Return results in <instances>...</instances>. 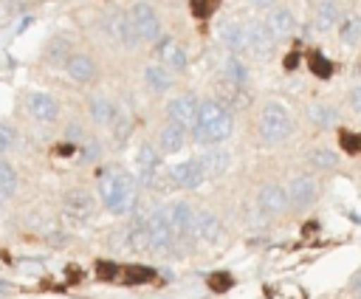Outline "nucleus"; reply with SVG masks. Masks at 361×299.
<instances>
[{
	"instance_id": "nucleus-1",
	"label": "nucleus",
	"mask_w": 361,
	"mask_h": 299,
	"mask_svg": "<svg viewBox=\"0 0 361 299\" xmlns=\"http://www.w3.org/2000/svg\"><path fill=\"white\" fill-rule=\"evenodd\" d=\"M99 197L110 214H130L138 206V181L121 166H107L99 175Z\"/></svg>"
},
{
	"instance_id": "nucleus-2",
	"label": "nucleus",
	"mask_w": 361,
	"mask_h": 299,
	"mask_svg": "<svg viewBox=\"0 0 361 299\" xmlns=\"http://www.w3.org/2000/svg\"><path fill=\"white\" fill-rule=\"evenodd\" d=\"M234 130V116L226 104H220L217 99H203L200 110H197V127H195V141L206 144V147H217L223 144Z\"/></svg>"
},
{
	"instance_id": "nucleus-3",
	"label": "nucleus",
	"mask_w": 361,
	"mask_h": 299,
	"mask_svg": "<svg viewBox=\"0 0 361 299\" xmlns=\"http://www.w3.org/2000/svg\"><path fill=\"white\" fill-rule=\"evenodd\" d=\"M293 133V118L290 110L282 102H268L259 110V135L265 144H282Z\"/></svg>"
},
{
	"instance_id": "nucleus-4",
	"label": "nucleus",
	"mask_w": 361,
	"mask_h": 299,
	"mask_svg": "<svg viewBox=\"0 0 361 299\" xmlns=\"http://www.w3.org/2000/svg\"><path fill=\"white\" fill-rule=\"evenodd\" d=\"M127 17H130V28H133V34L138 37V42H152V39H158V34H161V20H158V14H155V8H152L149 3H135V6L127 11Z\"/></svg>"
},
{
	"instance_id": "nucleus-5",
	"label": "nucleus",
	"mask_w": 361,
	"mask_h": 299,
	"mask_svg": "<svg viewBox=\"0 0 361 299\" xmlns=\"http://www.w3.org/2000/svg\"><path fill=\"white\" fill-rule=\"evenodd\" d=\"M197 110H200V102L192 93H180V96H175L166 104L169 121L178 124V127H183V130H195L197 127Z\"/></svg>"
},
{
	"instance_id": "nucleus-6",
	"label": "nucleus",
	"mask_w": 361,
	"mask_h": 299,
	"mask_svg": "<svg viewBox=\"0 0 361 299\" xmlns=\"http://www.w3.org/2000/svg\"><path fill=\"white\" fill-rule=\"evenodd\" d=\"M192 237L197 243H220L223 240V223L209 212V209H195V217H192Z\"/></svg>"
},
{
	"instance_id": "nucleus-7",
	"label": "nucleus",
	"mask_w": 361,
	"mask_h": 299,
	"mask_svg": "<svg viewBox=\"0 0 361 299\" xmlns=\"http://www.w3.org/2000/svg\"><path fill=\"white\" fill-rule=\"evenodd\" d=\"M144 226L149 228V237H152V251H166L172 248L175 243V234H172V226L164 214V206L161 209H152L147 217H144Z\"/></svg>"
},
{
	"instance_id": "nucleus-8",
	"label": "nucleus",
	"mask_w": 361,
	"mask_h": 299,
	"mask_svg": "<svg viewBox=\"0 0 361 299\" xmlns=\"http://www.w3.org/2000/svg\"><path fill=\"white\" fill-rule=\"evenodd\" d=\"M164 214L172 226V234L175 240H183V237H192V217H195V209L186 203V200H172L164 206Z\"/></svg>"
},
{
	"instance_id": "nucleus-9",
	"label": "nucleus",
	"mask_w": 361,
	"mask_h": 299,
	"mask_svg": "<svg viewBox=\"0 0 361 299\" xmlns=\"http://www.w3.org/2000/svg\"><path fill=\"white\" fill-rule=\"evenodd\" d=\"M104 31H107V37L113 39V42H118V45H124V48H135V42H138V37L133 34V28H130V17L127 14H121V11H107L104 14Z\"/></svg>"
},
{
	"instance_id": "nucleus-10",
	"label": "nucleus",
	"mask_w": 361,
	"mask_h": 299,
	"mask_svg": "<svg viewBox=\"0 0 361 299\" xmlns=\"http://www.w3.org/2000/svg\"><path fill=\"white\" fill-rule=\"evenodd\" d=\"M169 178L180 189H197L206 181V172H203L200 158H186V161H180V164H175L169 169Z\"/></svg>"
},
{
	"instance_id": "nucleus-11",
	"label": "nucleus",
	"mask_w": 361,
	"mask_h": 299,
	"mask_svg": "<svg viewBox=\"0 0 361 299\" xmlns=\"http://www.w3.org/2000/svg\"><path fill=\"white\" fill-rule=\"evenodd\" d=\"M285 192H288L290 206H296V209H307V206L316 200L319 186H316V181H313L310 175H296V178H290V181H288Z\"/></svg>"
},
{
	"instance_id": "nucleus-12",
	"label": "nucleus",
	"mask_w": 361,
	"mask_h": 299,
	"mask_svg": "<svg viewBox=\"0 0 361 299\" xmlns=\"http://www.w3.org/2000/svg\"><path fill=\"white\" fill-rule=\"evenodd\" d=\"M25 110L34 121H42V124H51V121L59 118V104L48 93H28L25 96Z\"/></svg>"
},
{
	"instance_id": "nucleus-13",
	"label": "nucleus",
	"mask_w": 361,
	"mask_h": 299,
	"mask_svg": "<svg viewBox=\"0 0 361 299\" xmlns=\"http://www.w3.org/2000/svg\"><path fill=\"white\" fill-rule=\"evenodd\" d=\"M155 56L166 71H186V54L172 37H158L155 39Z\"/></svg>"
},
{
	"instance_id": "nucleus-14",
	"label": "nucleus",
	"mask_w": 361,
	"mask_h": 299,
	"mask_svg": "<svg viewBox=\"0 0 361 299\" xmlns=\"http://www.w3.org/2000/svg\"><path fill=\"white\" fill-rule=\"evenodd\" d=\"M257 203H259V209H262L265 214H271V217L285 214L288 206H290L288 192H285V186H279V183H265V186L259 189V195H257Z\"/></svg>"
},
{
	"instance_id": "nucleus-15",
	"label": "nucleus",
	"mask_w": 361,
	"mask_h": 299,
	"mask_svg": "<svg viewBox=\"0 0 361 299\" xmlns=\"http://www.w3.org/2000/svg\"><path fill=\"white\" fill-rule=\"evenodd\" d=\"M245 37H248V51L251 54H257V56H268L271 51H274V34L268 31V25L265 23H259V20H248V25H245Z\"/></svg>"
},
{
	"instance_id": "nucleus-16",
	"label": "nucleus",
	"mask_w": 361,
	"mask_h": 299,
	"mask_svg": "<svg viewBox=\"0 0 361 299\" xmlns=\"http://www.w3.org/2000/svg\"><path fill=\"white\" fill-rule=\"evenodd\" d=\"M62 206H65V212H68V214H73V217L85 220V217H90V214H93L96 200H93V195H90L87 189H68V192L62 195Z\"/></svg>"
},
{
	"instance_id": "nucleus-17",
	"label": "nucleus",
	"mask_w": 361,
	"mask_h": 299,
	"mask_svg": "<svg viewBox=\"0 0 361 299\" xmlns=\"http://www.w3.org/2000/svg\"><path fill=\"white\" fill-rule=\"evenodd\" d=\"M217 37L226 48H231L234 54L240 51H248V37H245V23H237V20H223L217 25Z\"/></svg>"
},
{
	"instance_id": "nucleus-18",
	"label": "nucleus",
	"mask_w": 361,
	"mask_h": 299,
	"mask_svg": "<svg viewBox=\"0 0 361 299\" xmlns=\"http://www.w3.org/2000/svg\"><path fill=\"white\" fill-rule=\"evenodd\" d=\"M158 172V150L152 144H141L135 152V181L138 183H152Z\"/></svg>"
},
{
	"instance_id": "nucleus-19",
	"label": "nucleus",
	"mask_w": 361,
	"mask_h": 299,
	"mask_svg": "<svg viewBox=\"0 0 361 299\" xmlns=\"http://www.w3.org/2000/svg\"><path fill=\"white\" fill-rule=\"evenodd\" d=\"M65 71L73 82L85 85V82H93L96 79V62L87 56V54H71L68 62H65Z\"/></svg>"
},
{
	"instance_id": "nucleus-20",
	"label": "nucleus",
	"mask_w": 361,
	"mask_h": 299,
	"mask_svg": "<svg viewBox=\"0 0 361 299\" xmlns=\"http://www.w3.org/2000/svg\"><path fill=\"white\" fill-rule=\"evenodd\" d=\"M200 164H203L206 178H220V175L228 172V166H231V155H228V150H223V147H212L209 152H203Z\"/></svg>"
},
{
	"instance_id": "nucleus-21",
	"label": "nucleus",
	"mask_w": 361,
	"mask_h": 299,
	"mask_svg": "<svg viewBox=\"0 0 361 299\" xmlns=\"http://www.w3.org/2000/svg\"><path fill=\"white\" fill-rule=\"evenodd\" d=\"M265 25H268V31L274 34V37H288V34H293V28H296V17L288 11V8H268V17H265Z\"/></svg>"
},
{
	"instance_id": "nucleus-22",
	"label": "nucleus",
	"mask_w": 361,
	"mask_h": 299,
	"mask_svg": "<svg viewBox=\"0 0 361 299\" xmlns=\"http://www.w3.org/2000/svg\"><path fill=\"white\" fill-rule=\"evenodd\" d=\"M186 144V130L166 121L161 130H158V150L161 152H180V147Z\"/></svg>"
},
{
	"instance_id": "nucleus-23",
	"label": "nucleus",
	"mask_w": 361,
	"mask_h": 299,
	"mask_svg": "<svg viewBox=\"0 0 361 299\" xmlns=\"http://www.w3.org/2000/svg\"><path fill=\"white\" fill-rule=\"evenodd\" d=\"M338 3L336 0H319L316 11H313V28L316 31H330L338 23Z\"/></svg>"
},
{
	"instance_id": "nucleus-24",
	"label": "nucleus",
	"mask_w": 361,
	"mask_h": 299,
	"mask_svg": "<svg viewBox=\"0 0 361 299\" xmlns=\"http://www.w3.org/2000/svg\"><path fill=\"white\" fill-rule=\"evenodd\" d=\"M124 243L130 251H152V237H149V228L144 226V220H135L127 234H124Z\"/></svg>"
},
{
	"instance_id": "nucleus-25",
	"label": "nucleus",
	"mask_w": 361,
	"mask_h": 299,
	"mask_svg": "<svg viewBox=\"0 0 361 299\" xmlns=\"http://www.w3.org/2000/svg\"><path fill=\"white\" fill-rule=\"evenodd\" d=\"M144 82H147V87H149L152 93H164V90H169L172 76H169V71H166L164 65L152 62V65L144 68Z\"/></svg>"
},
{
	"instance_id": "nucleus-26",
	"label": "nucleus",
	"mask_w": 361,
	"mask_h": 299,
	"mask_svg": "<svg viewBox=\"0 0 361 299\" xmlns=\"http://www.w3.org/2000/svg\"><path fill=\"white\" fill-rule=\"evenodd\" d=\"M116 104L110 102V99H104V96H93L90 99V118L96 121V124H113V118H116Z\"/></svg>"
},
{
	"instance_id": "nucleus-27",
	"label": "nucleus",
	"mask_w": 361,
	"mask_h": 299,
	"mask_svg": "<svg viewBox=\"0 0 361 299\" xmlns=\"http://www.w3.org/2000/svg\"><path fill=\"white\" fill-rule=\"evenodd\" d=\"M307 118L316 124V127H333L336 118H338V110L330 107V104H322V102H313L307 104Z\"/></svg>"
},
{
	"instance_id": "nucleus-28",
	"label": "nucleus",
	"mask_w": 361,
	"mask_h": 299,
	"mask_svg": "<svg viewBox=\"0 0 361 299\" xmlns=\"http://www.w3.org/2000/svg\"><path fill=\"white\" fill-rule=\"evenodd\" d=\"M14 192H17V169L6 158H0V203L11 200Z\"/></svg>"
},
{
	"instance_id": "nucleus-29",
	"label": "nucleus",
	"mask_w": 361,
	"mask_h": 299,
	"mask_svg": "<svg viewBox=\"0 0 361 299\" xmlns=\"http://www.w3.org/2000/svg\"><path fill=\"white\" fill-rule=\"evenodd\" d=\"M223 79H226L228 85H234V87H243V85L248 82V68H245L237 56H228V59L223 62Z\"/></svg>"
},
{
	"instance_id": "nucleus-30",
	"label": "nucleus",
	"mask_w": 361,
	"mask_h": 299,
	"mask_svg": "<svg viewBox=\"0 0 361 299\" xmlns=\"http://www.w3.org/2000/svg\"><path fill=\"white\" fill-rule=\"evenodd\" d=\"M338 37H341L347 45L361 42V17H358V14H344V17L338 20Z\"/></svg>"
},
{
	"instance_id": "nucleus-31",
	"label": "nucleus",
	"mask_w": 361,
	"mask_h": 299,
	"mask_svg": "<svg viewBox=\"0 0 361 299\" xmlns=\"http://www.w3.org/2000/svg\"><path fill=\"white\" fill-rule=\"evenodd\" d=\"M307 164H310L313 169H333V166L338 164V155H336L333 150L319 147V150H310V152H307Z\"/></svg>"
},
{
	"instance_id": "nucleus-32",
	"label": "nucleus",
	"mask_w": 361,
	"mask_h": 299,
	"mask_svg": "<svg viewBox=\"0 0 361 299\" xmlns=\"http://www.w3.org/2000/svg\"><path fill=\"white\" fill-rule=\"evenodd\" d=\"M68 51H71V42H68L65 37H56V39L48 42V48H45V59H48V62H62V65H65L68 56H71Z\"/></svg>"
},
{
	"instance_id": "nucleus-33",
	"label": "nucleus",
	"mask_w": 361,
	"mask_h": 299,
	"mask_svg": "<svg viewBox=\"0 0 361 299\" xmlns=\"http://www.w3.org/2000/svg\"><path fill=\"white\" fill-rule=\"evenodd\" d=\"M118 279H124V282H152L155 279V271L152 268H147V265H127V268H121V276Z\"/></svg>"
},
{
	"instance_id": "nucleus-34",
	"label": "nucleus",
	"mask_w": 361,
	"mask_h": 299,
	"mask_svg": "<svg viewBox=\"0 0 361 299\" xmlns=\"http://www.w3.org/2000/svg\"><path fill=\"white\" fill-rule=\"evenodd\" d=\"M14 144H17V130H14V124L0 121V158H3Z\"/></svg>"
},
{
	"instance_id": "nucleus-35",
	"label": "nucleus",
	"mask_w": 361,
	"mask_h": 299,
	"mask_svg": "<svg viewBox=\"0 0 361 299\" xmlns=\"http://www.w3.org/2000/svg\"><path fill=\"white\" fill-rule=\"evenodd\" d=\"M96 276L99 279H118L121 276V265H116V262H96Z\"/></svg>"
},
{
	"instance_id": "nucleus-36",
	"label": "nucleus",
	"mask_w": 361,
	"mask_h": 299,
	"mask_svg": "<svg viewBox=\"0 0 361 299\" xmlns=\"http://www.w3.org/2000/svg\"><path fill=\"white\" fill-rule=\"evenodd\" d=\"M310 71H313L316 76L327 79V76H330V62H327L322 54H310Z\"/></svg>"
},
{
	"instance_id": "nucleus-37",
	"label": "nucleus",
	"mask_w": 361,
	"mask_h": 299,
	"mask_svg": "<svg viewBox=\"0 0 361 299\" xmlns=\"http://www.w3.org/2000/svg\"><path fill=\"white\" fill-rule=\"evenodd\" d=\"M209 288L217 291V293H226V288H231V276L226 271H217V274L209 276Z\"/></svg>"
},
{
	"instance_id": "nucleus-38",
	"label": "nucleus",
	"mask_w": 361,
	"mask_h": 299,
	"mask_svg": "<svg viewBox=\"0 0 361 299\" xmlns=\"http://www.w3.org/2000/svg\"><path fill=\"white\" fill-rule=\"evenodd\" d=\"M212 8H214V0H192V11H195L197 17L212 14Z\"/></svg>"
},
{
	"instance_id": "nucleus-39",
	"label": "nucleus",
	"mask_w": 361,
	"mask_h": 299,
	"mask_svg": "<svg viewBox=\"0 0 361 299\" xmlns=\"http://www.w3.org/2000/svg\"><path fill=\"white\" fill-rule=\"evenodd\" d=\"M341 144L347 152H358L361 150V138H355L353 133H341Z\"/></svg>"
},
{
	"instance_id": "nucleus-40",
	"label": "nucleus",
	"mask_w": 361,
	"mask_h": 299,
	"mask_svg": "<svg viewBox=\"0 0 361 299\" xmlns=\"http://www.w3.org/2000/svg\"><path fill=\"white\" fill-rule=\"evenodd\" d=\"M347 102H350V107H353V113H361V85H355V87L350 90V96H347Z\"/></svg>"
},
{
	"instance_id": "nucleus-41",
	"label": "nucleus",
	"mask_w": 361,
	"mask_h": 299,
	"mask_svg": "<svg viewBox=\"0 0 361 299\" xmlns=\"http://www.w3.org/2000/svg\"><path fill=\"white\" fill-rule=\"evenodd\" d=\"M99 158V144L96 141H87L85 150H82V161H96Z\"/></svg>"
},
{
	"instance_id": "nucleus-42",
	"label": "nucleus",
	"mask_w": 361,
	"mask_h": 299,
	"mask_svg": "<svg viewBox=\"0 0 361 299\" xmlns=\"http://www.w3.org/2000/svg\"><path fill=\"white\" fill-rule=\"evenodd\" d=\"M65 138H68V141H82V127L68 124V127H65Z\"/></svg>"
},
{
	"instance_id": "nucleus-43",
	"label": "nucleus",
	"mask_w": 361,
	"mask_h": 299,
	"mask_svg": "<svg viewBox=\"0 0 361 299\" xmlns=\"http://www.w3.org/2000/svg\"><path fill=\"white\" fill-rule=\"evenodd\" d=\"M350 288H353V291L361 296V271H355V274H353V279H350Z\"/></svg>"
},
{
	"instance_id": "nucleus-44",
	"label": "nucleus",
	"mask_w": 361,
	"mask_h": 299,
	"mask_svg": "<svg viewBox=\"0 0 361 299\" xmlns=\"http://www.w3.org/2000/svg\"><path fill=\"white\" fill-rule=\"evenodd\" d=\"M296 62H299V59H296V54H290V56L285 59V68H288V71H293V68H296Z\"/></svg>"
},
{
	"instance_id": "nucleus-45",
	"label": "nucleus",
	"mask_w": 361,
	"mask_h": 299,
	"mask_svg": "<svg viewBox=\"0 0 361 299\" xmlns=\"http://www.w3.org/2000/svg\"><path fill=\"white\" fill-rule=\"evenodd\" d=\"M251 3H254V6H259V8H271L276 0H251Z\"/></svg>"
},
{
	"instance_id": "nucleus-46",
	"label": "nucleus",
	"mask_w": 361,
	"mask_h": 299,
	"mask_svg": "<svg viewBox=\"0 0 361 299\" xmlns=\"http://www.w3.org/2000/svg\"><path fill=\"white\" fill-rule=\"evenodd\" d=\"M17 3H25V0H8V6H17Z\"/></svg>"
},
{
	"instance_id": "nucleus-47",
	"label": "nucleus",
	"mask_w": 361,
	"mask_h": 299,
	"mask_svg": "<svg viewBox=\"0 0 361 299\" xmlns=\"http://www.w3.org/2000/svg\"><path fill=\"white\" fill-rule=\"evenodd\" d=\"M358 71H361V59H358Z\"/></svg>"
}]
</instances>
